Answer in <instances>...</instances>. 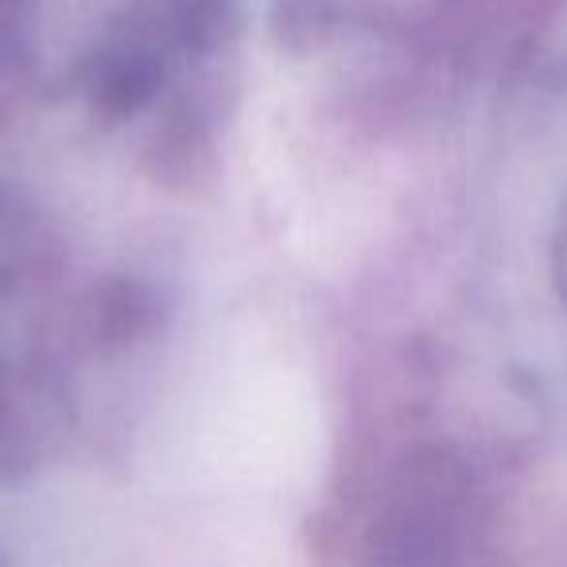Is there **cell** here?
Masks as SVG:
<instances>
[{"label":"cell","instance_id":"1","mask_svg":"<svg viewBox=\"0 0 567 567\" xmlns=\"http://www.w3.org/2000/svg\"><path fill=\"white\" fill-rule=\"evenodd\" d=\"M370 567H458V528L435 502L393 509L370 544Z\"/></svg>","mask_w":567,"mask_h":567}]
</instances>
